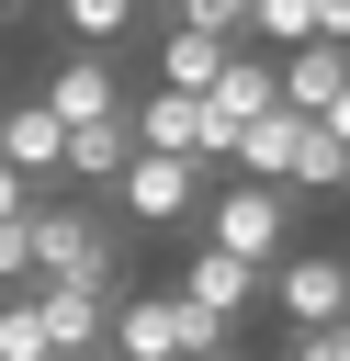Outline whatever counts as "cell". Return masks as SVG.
<instances>
[{
	"label": "cell",
	"instance_id": "obj_6",
	"mask_svg": "<svg viewBox=\"0 0 350 361\" xmlns=\"http://www.w3.org/2000/svg\"><path fill=\"white\" fill-rule=\"evenodd\" d=\"M34 305H45V338H56V361H90V350L113 338V305H124V282H113V271H68V282H34Z\"/></svg>",
	"mask_w": 350,
	"mask_h": 361
},
{
	"label": "cell",
	"instance_id": "obj_18",
	"mask_svg": "<svg viewBox=\"0 0 350 361\" xmlns=\"http://www.w3.org/2000/svg\"><path fill=\"white\" fill-rule=\"evenodd\" d=\"M0 361H56L45 305H34V293H0Z\"/></svg>",
	"mask_w": 350,
	"mask_h": 361
},
{
	"label": "cell",
	"instance_id": "obj_16",
	"mask_svg": "<svg viewBox=\"0 0 350 361\" xmlns=\"http://www.w3.org/2000/svg\"><path fill=\"white\" fill-rule=\"evenodd\" d=\"M135 11H147V0H56V23H68V45H90V56H113V45L135 34Z\"/></svg>",
	"mask_w": 350,
	"mask_h": 361
},
{
	"label": "cell",
	"instance_id": "obj_7",
	"mask_svg": "<svg viewBox=\"0 0 350 361\" xmlns=\"http://www.w3.org/2000/svg\"><path fill=\"white\" fill-rule=\"evenodd\" d=\"M34 102H45L56 124H102V113H124L135 90L113 79V56H90V45H68V56H56L45 79H34Z\"/></svg>",
	"mask_w": 350,
	"mask_h": 361
},
{
	"label": "cell",
	"instance_id": "obj_22",
	"mask_svg": "<svg viewBox=\"0 0 350 361\" xmlns=\"http://www.w3.org/2000/svg\"><path fill=\"white\" fill-rule=\"evenodd\" d=\"M316 124H327V135H339V147H350V90H339V102H327V113H316Z\"/></svg>",
	"mask_w": 350,
	"mask_h": 361
},
{
	"label": "cell",
	"instance_id": "obj_2",
	"mask_svg": "<svg viewBox=\"0 0 350 361\" xmlns=\"http://www.w3.org/2000/svg\"><path fill=\"white\" fill-rule=\"evenodd\" d=\"M203 237L271 271V259L294 248V192H282V180H215V192H203Z\"/></svg>",
	"mask_w": 350,
	"mask_h": 361
},
{
	"label": "cell",
	"instance_id": "obj_12",
	"mask_svg": "<svg viewBox=\"0 0 350 361\" xmlns=\"http://www.w3.org/2000/svg\"><path fill=\"white\" fill-rule=\"evenodd\" d=\"M135 147H169V158H215V147H203V90H135Z\"/></svg>",
	"mask_w": 350,
	"mask_h": 361
},
{
	"label": "cell",
	"instance_id": "obj_3",
	"mask_svg": "<svg viewBox=\"0 0 350 361\" xmlns=\"http://www.w3.org/2000/svg\"><path fill=\"white\" fill-rule=\"evenodd\" d=\"M23 237H34V282L113 271V226H102V203H90V192H45V203L23 214Z\"/></svg>",
	"mask_w": 350,
	"mask_h": 361
},
{
	"label": "cell",
	"instance_id": "obj_21",
	"mask_svg": "<svg viewBox=\"0 0 350 361\" xmlns=\"http://www.w3.org/2000/svg\"><path fill=\"white\" fill-rule=\"evenodd\" d=\"M316 34H327V45H350V0H316Z\"/></svg>",
	"mask_w": 350,
	"mask_h": 361
},
{
	"label": "cell",
	"instance_id": "obj_13",
	"mask_svg": "<svg viewBox=\"0 0 350 361\" xmlns=\"http://www.w3.org/2000/svg\"><path fill=\"white\" fill-rule=\"evenodd\" d=\"M339 90H350V45H327V34H316V45H294V56H282V113H327Z\"/></svg>",
	"mask_w": 350,
	"mask_h": 361
},
{
	"label": "cell",
	"instance_id": "obj_24",
	"mask_svg": "<svg viewBox=\"0 0 350 361\" xmlns=\"http://www.w3.org/2000/svg\"><path fill=\"white\" fill-rule=\"evenodd\" d=\"M271 361H294V350H271Z\"/></svg>",
	"mask_w": 350,
	"mask_h": 361
},
{
	"label": "cell",
	"instance_id": "obj_14",
	"mask_svg": "<svg viewBox=\"0 0 350 361\" xmlns=\"http://www.w3.org/2000/svg\"><path fill=\"white\" fill-rule=\"evenodd\" d=\"M305 124H316V113H282V102H271V113H260V124L237 135V180H282V169H294V135H305Z\"/></svg>",
	"mask_w": 350,
	"mask_h": 361
},
{
	"label": "cell",
	"instance_id": "obj_1",
	"mask_svg": "<svg viewBox=\"0 0 350 361\" xmlns=\"http://www.w3.org/2000/svg\"><path fill=\"white\" fill-rule=\"evenodd\" d=\"M113 361H181V350H237V316H215V305H192V293H124L113 305V338H102Z\"/></svg>",
	"mask_w": 350,
	"mask_h": 361
},
{
	"label": "cell",
	"instance_id": "obj_20",
	"mask_svg": "<svg viewBox=\"0 0 350 361\" xmlns=\"http://www.w3.org/2000/svg\"><path fill=\"white\" fill-rule=\"evenodd\" d=\"M34 203H45V192H34V180H23V169H0V226H23V214H34Z\"/></svg>",
	"mask_w": 350,
	"mask_h": 361
},
{
	"label": "cell",
	"instance_id": "obj_4",
	"mask_svg": "<svg viewBox=\"0 0 350 361\" xmlns=\"http://www.w3.org/2000/svg\"><path fill=\"white\" fill-rule=\"evenodd\" d=\"M203 192H215V158H169V147H135V158H124V180H113V214H124V226H181Z\"/></svg>",
	"mask_w": 350,
	"mask_h": 361
},
{
	"label": "cell",
	"instance_id": "obj_19",
	"mask_svg": "<svg viewBox=\"0 0 350 361\" xmlns=\"http://www.w3.org/2000/svg\"><path fill=\"white\" fill-rule=\"evenodd\" d=\"M294 361H350V316H327V327H305V338H294Z\"/></svg>",
	"mask_w": 350,
	"mask_h": 361
},
{
	"label": "cell",
	"instance_id": "obj_10",
	"mask_svg": "<svg viewBox=\"0 0 350 361\" xmlns=\"http://www.w3.org/2000/svg\"><path fill=\"white\" fill-rule=\"evenodd\" d=\"M237 56V34H203V23H158V90H215V68Z\"/></svg>",
	"mask_w": 350,
	"mask_h": 361
},
{
	"label": "cell",
	"instance_id": "obj_5",
	"mask_svg": "<svg viewBox=\"0 0 350 361\" xmlns=\"http://www.w3.org/2000/svg\"><path fill=\"white\" fill-rule=\"evenodd\" d=\"M260 305H271L294 338H305V327H327V316H350V248H282Z\"/></svg>",
	"mask_w": 350,
	"mask_h": 361
},
{
	"label": "cell",
	"instance_id": "obj_23",
	"mask_svg": "<svg viewBox=\"0 0 350 361\" xmlns=\"http://www.w3.org/2000/svg\"><path fill=\"white\" fill-rule=\"evenodd\" d=\"M181 361H237V350H181Z\"/></svg>",
	"mask_w": 350,
	"mask_h": 361
},
{
	"label": "cell",
	"instance_id": "obj_25",
	"mask_svg": "<svg viewBox=\"0 0 350 361\" xmlns=\"http://www.w3.org/2000/svg\"><path fill=\"white\" fill-rule=\"evenodd\" d=\"M0 11H23V0H0Z\"/></svg>",
	"mask_w": 350,
	"mask_h": 361
},
{
	"label": "cell",
	"instance_id": "obj_26",
	"mask_svg": "<svg viewBox=\"0 0 350 361\" xmlns=\"http://www.w3.org/2000/svg\"><path fill=\"white\" fill-rule=\"evenodd\" d=\"M102 361H113V350H102Z\"/></svg>",
	"mask_w": 350,
	"mask_h": 361
},
{
	"label": "cell",
	"instance_id": "obj_11",
	"mask_svg": "<svg viewBox=\"0 0 350 361\" xmlns=\"http://www.w3.org/2000/svg\"><path fill=\"white\" fill-rule=\"evenodd\" d=\"M124 158H135V102H124V113H102V124H68V169H56V180L113 192V180H124Z\"/></svg>",
	"mask_w": 350,
	"mask_h": 361
},
{
	"label": "cell",
	"instance_id": "obj_17",
	"mask_svg": "<svg viewBox=\"0 0 350 361\" xmlns=\"http://www.w3.org/2000/svg\"><path fill=\"white\" fill-rule=\"evenodd\" d=\"M248 45H271V56L316 45V0H248Z\"/></svg>",
	"mask_w": 350,
	"mask_h": 361
},
{
	"label": "cell",
	"instance_id": "obj_8",
	"mask_svg": "<svg viewBox=\"0 0 350 361\" xmlns=\"http://www.w3.org/2000/svg\"><path fill=\"white\" fill-rule=\"evenodd\" d=\"M0 169H23L34 192H56V169H68V124L23 90V102H0Z\"/></svg>",
	"mask_w": 350,
	"mask_h": 361
},
{
	"label": "cell",
	"instance_id": "obj_15",
	"mask_svg": "<svg viewBox=\"0 0 350 361\" xmlns=\"http://www.w3.org/2000/svg\"><path fill=\"white\" fill-rule=\"evenodd\" d=\"M282 192H350V147H339L327 124H305V135H294V169H282Z\"/></svg>",
	"mask_w": 350,
	"mask_h": 361
},
{
	"label": "cell",
	"instance_id": "obj_9",
	"mask_svg": "<svg viewBox=\"0 0 350 361\" xmlns=\"http://www.w3.org/2000/svg\"><path fill=\"white\" fill-rule=\"evenodd\" d=\"M169 293H192V305H215V316H248V305H260V293H271V271H260V259H237V248H215V237H203V248H192V259H181V282H169Z\"/></svg>",
	"mask_w": 350,
	"mask_h": 361
}]
</instances>
